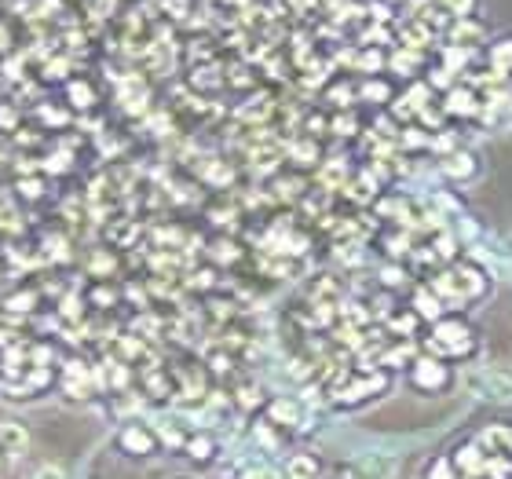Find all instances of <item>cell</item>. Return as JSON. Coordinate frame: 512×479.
Listing matches in <instances>:
<instances>
[{
	"instance_id": "1",
	"label": "cell",
	"mask_w": 512,
	"mask_h": 479,
	"mask_svg": "<svg viewBox=\"0 0 512 479\" xmlns=\"http://www.w3.org/2000/svg\"><path fill=\"white\" fill-rule=\"evenodd\" d=\"M395 476V458L388 454H363L348 465V479H392Z\"/></svg>"
},
{
	"instance_id": "8",
	"label": "cell",
	"mask_w": 512,
	"mask_h": 479,
	"mask_svg": "<svg viewBox=\"0 0 512 479\" xmlns=\"http://www.w3.org/2000/svg\"><path fill=\"white\" fill-rule=\"evenodd\" d=\"M439 381H443L439 370H417V384H439Z\"/></svg>"
},
{
	"instance_id": "10",
	"label": "cell",
	"mask_w": 512,
	"mask_h": 479,
	"mask_svg": "<svg viewBox=\"0 0 512 479\" xmlns=\"http://www.w3.org/2000/svg\"><path fill=\"white\" fill-rule=\"evenodd\" d=\"M494 59H498V66H512V48H498Z\"/></svg>"
},
{
	"instance_id": "4",
	"label": "cell",
	"mask_w": 512,
	"mask_h": 479,
	"mask_svg": "<svg viewBox=\"0 0 512 479\" xmlns=\"http://www.w3.org/2000/svg\"><path fill=\"white\" fill-rule=\"evenodd\" d=\"M121 443H125V447H139L143 454H147V450L154 447V439H150V432H143V428H128L125 436H121Z\"/></svg>"
},
{
	"instance_id": "11",
	"label": "cell",
	"mask_w": 512,
	"mask_h": 479,
	"mask_svg": "<svg viewBox=\"0 0 512 479\" xmlns=\"http://www.w3.org/2000/svg\"><path fill=\"white\" fill-rule=\"evenodd\" d=\"M0 458H4V454H0Z\"/></svg>"
},
{
	"instance_id": "7",
	"label": "cell",
	"mask_w": 512,
	"mask_h": 479,
	"mask_svg": "<svg viewBox=\"0 0 512 479\" xmlns=\"http://www.w3.org/2000/svg\"><path fill=\"white\" fill-rule=\"evenodd\" d=\"M289 476H304V479H311V476H315V461L297 458L293 465H289Z\"/></svg>"
},
{
	"instance_id": "5",
	"label": "cell",
	"mask_w": 512,
	"mask_h": 479,
	"mask_svg": "<svg viewBox=\"0 0 512 479\" xmlns=\"http://www.w3.org/2000/svg\"><path fill=\"white\" fill-rule=\"evenodd\" d=\"M447 172H450V176H472V158H465V154L450 158L447 161Z\"/></svg>"
},
{
	"instance_id": "6",
	"label": "cell",
	"mask_w": 512,
	"mask_h": 479,
	"mask_svg": "<svg viewBox=\"0 0 512 479\" xmlns=\"http://www.w3.org/2000/svg\"><path fill=\"white\" fill-rule=\"evenodd\" d=\"M26 479H66V472L59 465H37Z\"/></svg>"
},
{
	"instance_id": "9",
	"label": "cell",
	"mask_w": 512,
	"mask_h": 479,
	"mask_svg": "<svg viewBox=\"0 0 512 479\" xmlns=\"http://www.w3.org/2000/svg\"><path fill=\"white\" fill-rule=\"evenodd\" d=\"M432 4H443V8H450V11H469L472 0H432Z\"/></svg>"
},
{
	"instance_id": "2",
	"label": "cell",
	"mask_w": 512,
	"mask_h": 479,
	"mask_svg": "<svg viewBox=\"0 0 512 479\" xmlns=\"http://www.w3.org/2000/svg\"><path fill=\"white\" fill-rule=\"evenodd\" d=\"M469 388H483L487 399H512V377H505L498 370L469 373Z\"/></svg>"
},
{
	"instance_id": "3",
	"label": "cell",
	"mask_w": 512,
	"mask_h": 479,
	"mask_svg": "<svg viewBox=\"0 0 512 479\" xmlns=\"http://www.w3.org/2000/svg\"><path fill=\"white\" fill-rule=\"evenodd\" d=\"M22 450H26V432L19 425H0V454L15 458Z\"/></svg>"
}]
</instances>
